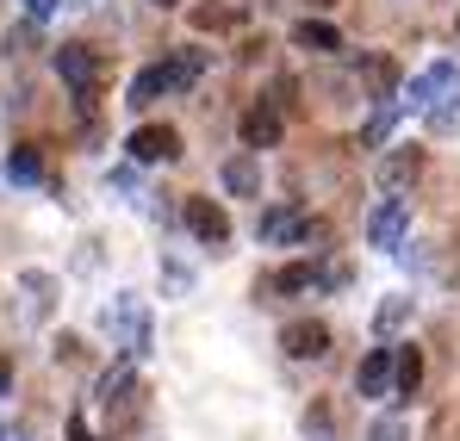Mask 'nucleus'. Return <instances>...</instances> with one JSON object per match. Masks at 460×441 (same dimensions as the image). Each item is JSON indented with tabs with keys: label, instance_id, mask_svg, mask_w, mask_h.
<instances>
[{
	"label": "nucleus",
	"instance_id": "obj_15",
	"mask_svg": "<svg viewBox=\"0 0 460 441\" xmlns=\"http://www.w3.org/2000/svg\"><path fill=\"white\" fill-rule=\"evenodd\" d=\"M225 187H230V193H243V199H255V193H261V168H255L249 155H230V162H225Z\"/></svg>",
	"mask_w": 460,
	"mask_h": 441
},
{
	"label": "nucleus",
	"instance_id": "obj_14",
	"mask_svg": "<svg viewBox=\"0 0 460 441\" xmlns=\"http://www.w3.org/2000/svg\"><path fill=\"white\" fill-rule=\"evenodd\" d=\"M417 385H423V355L404 342V348H392V392H398V398H411Z\"/></svg>",
	"mask_w": 460,
	"mask_h": 441
},
{
	"label": "nucleus",
	"instance_id": "obj_23",
	"mask_svg": "<svg viewBox=\"0 0 460 441\" xmlns=\"http://www.w3.org/2000/svg\"><path fill=\"white\" fill-rule=\"evenodd\" d=\"M25 13H31V19H50V13H57V0H25Z\"/></svg>",
	"mask_w": 460,
	"mask_h": 441
},
{
	"label": "nucleus",
	"instance_id": "obj_19",
	"mask_svg": "<svg viewBox=\"0 0 460 441\" xmlns=\"http://www.w3.org/2000/svg\"><path fill=\"white\" fill-rule=\"evenodd\" d=\"M404 323H411V298H385L380 311H374V330H380V336L404 330Z\"/></svg>",
	"mask_w": 460,
	"mask_h": 441
},
{
	"label": "nucleus",
	"instance_id": "obj_18",
	"mask_svg": "<svg viewBox=\"0 0 460 441\" xmlns=\"http://www.w3.org/2000/svg\"><path fill=\"white\" fill-rule=\"evenodd\" d=\"M317 280H323V274H317L311 261H293V268H280V274H274V287H280V293H305V287H317Z\"/></svg>",
	"mask_w": 460,
	"mask_h": 441
},
{
	"label": "nucleus",
	"instance_id": "obj_16",
	"mask_svg": "<svg viewBox=\"0 0 460 441\" xmlns=\"http://www.w3.org/2000/svg\"><path fill=\"white\" fill-rule=\"evenodd\" d=\"M404 112H411V106H404V100H398V93H392V100H385L380 112H374V125H367V131H361V144H367V149H380L385 137H392V125H398V119H404Z\"/></svg>",
	"mask_w": 460,
	"mask_h": 441
},
{
	"label": "nucleus",
	"instance_id": "obj_4",
	"mask_svg": "<svg viewBox=\"0 0 460 441\" xmlns=\"http://www.w3.org/2000/svg\"><path fill=\"white\" fill-rule=\"evenodd\" d=\"M404 230H411V199H385V206H374V218H367V243H374V249H398Z\"/></svg>",
	"mask_w": 460,
	"mask_h": 441
},
{
	"label": "nucleus",
	"instance_id": "obj_7",
	"mask_svg": "<svg viewBox=\"0 0 460 441\" xmlns=\"http://www.w3.org/2000/svg\"><path fill=\"white\" fill-rule=\"evenodd\" d=\"M280 131H287V119H280L274 100H261V106L243 112V144H249V149H274V144H280Z\"/></svg>",
	"mask_w": 460,
	"mask_h": 441
},
{
	"label": "nucleus",
	"instance_id": "obj_11",
	"mask_svg": "<svg viewBox=\"0 0 460 441\" xmlns=\"http://www.w3.org/2000/svg\"><path fill=\"white\" fill-rule=\"evenodd\" d=\"M417 174H423V155H417V149H392V155L380 162V187L385 193H404Z\"/></svg>",
	"mask_w": 460,
	"mask_h": 441
},
{
	"label": "nucleus",
	"instance_id": "obj_3",
	"mask_svg": "<svg viewBox=\"0 0 460 441\" xmlns=\"http://www.w3.org/2000/svg\"><path fill=\"white\" fill-rule=\"evenodd\" d=\"M455 87H460V69H455V63H429V69L417 75V81H411L398 100H404L411 112H429V106H436L442 93H455Z\"/></svg>",
	"mask_w": 460,
	"mask_h": 441
},
{
	"label": "nucleus",
	"instance_id": "obj_2",
	"mask_svg": "<svg viewBox=\"0 0 460 441\" xmlns=\"http://www.w3.org/2000/svg\"><path fill=\"white\" fill-rule=\"evenodd\" d=\"M255 236L261 243H311V236H323V224H311L299 206H274V212H261Z\"/></svg>",
	"mask_w": 460,
	"mask_h": 441
},
{
	"label": "nucleus",
	"instance_id": "obj_8",
	"mask_svg": "<svg viewBox=\"0 0 460 441\" xmlns=\"http://www.w3.org/2000/svg\"><path fill=\"white\" fill-rule=\"evenodd\" d=\"M280 348H287L293 361H317V355L330 348V330H323L317 317H299V323H287V330H280Z\"/></svg>",
	"mask_w": 460,
	"mask_h": 441
},
{
	"label": "nucleus",
	"instance_id": "obj_24",
	"mask_svg": "<svg viewBox=\"0 0 460 441\" xmlns=\"http://www.w3.org/2000/svg\"><path fill=\"white\" fill-rule=\"evenodd\" d=\"M0 441H31V436H25L19 423H0Z\"/></svg>",
	"mask_w": 460,
	"mask_h": 441
},
{
	"label": "nucleus",
	"instance_id": "obj_12",
	"mask_svg": "<svg viewBox=\"0 0 460 441\" xmlns=\"http://www.w3.org/2000/svg\"><path fill=\"white\" fill-rule=\"evenodd\" d=\"M293 44H299V50H317V57H336V50H342V31H336L330 19H299V25H293Z\"/></svg>",
	"mask_w": 460,
	"mask_h": 441
},
{
	"label": "nucleus",
	"instance_id": "obj_13",
	"mask_svg": "<svg viewBox=\"0 0 460 441\" xmlns=\"http://www.w3.org/2000/svg\"><path fill=\"white\" fill-rule=\"evenodd\" d=\"M355 392H361V398H385V392H392V348H374V355L361 361Z\"/></svg>",
	"mask_w": 460,
	"mask_h": 441
},
{
	"label": "nucleus",
	"instance_id": "obj_5",
	"mask_svg": "<svg viewBox=\"0 0 460 441\" xmlns=\"http://www.w3.org/2000/svg\"><path fill=\"white\" fill-rule=\"evenodd\" d=\"M125 149H131V162H174L181 155V131L174 125H137Z\"/></svg>",
	"mask_w": 460,
	"mask_h": 441
},
{
	"label": "nucleus",
	"instance_id": "obj_9",
	"mask_svg": "<svg viewBox=\"0 0 460 441\" xmlns=\"http://www.w3.org/2000/svg\"><path fill=\"white\" fill-rule=\"evenodd\" d=\"M57 75H63L81 100H87V93H93V81H100V57H87L81 44H63V50H57Z\"/></svg>",
	"mask_w": 460,
	"mask_h": 441
},
{
	"label": "nucleus",
	"instance_id": "obj_6",
	"mask_svg": "<svg viewBox=\"0 0 460 441\" xmlns=\"http://www.w3.org/2000/svg\"><path fill=\"white\" fill-rule=\"evenodd\" d=\"M187 230L206 249H225L230 243V218H225V206H212V199H187Z\"/></svg>",
	"mask_w": 460,
	"mask_h": 441
},
{
	"label": "nucleus",
	"instance_id": "obj_1",
	"mask_svg": "<svg viewBox=\"0 0 460 441\" xmlns=\"http://www.w3.org/2000/svg\"><path fill=\"white\" fill-rule=\"evenodd\" d=\"M106 330L125 342V355H131V361L150 348V311H144V304H137L131 293H119L112 304H106Z\"/></svg>",
	"mask_w": 460,
	"mask_h": 441
},
{
	"label": "nucleus",
	"instance_id": "obj_26",
	"mask_svg": "<svg viewBox=\"0 0 460 441\" xmlns=\"http://www.w3.org/2000/svg\"><path fill=\"white\" fill-rule=\"evenodd\" d=\"M6 385H13V367H6V361H0V392H6Z\"/></svg>",
	"mask_w": 460,
	"mask_h": 441
},
{
	"label": "nucleus",
	"instance_id": "obj_28",
	"mask_svg": "<svg viewBox=\"0 0 460 441\" xmlns=\"http://www.w3.org/2000/svg\"><path fill=\"white\" fill-rule=\"evenodd\" d=\"M311 6H330V0H311Z\"/></svg>",
	"mask_w": 460,
	"mask_h": 441
},
{
	"label": "nucleus",
	"instance_id": "obj_25",
	"mask_svg": "<svg viewBox=\"0 0 460 441\" xmlns=\"http://www.w3.org/2000/svg\"><path fill=\"white\" fill-rule=\"evenodd\" d=\"M69 441H93V436H87V423H81V417L69 423Z\"/></svg>",
	"mask_w": 460,
	"mask_h": 441
},
{
	"label": "nucleus",
	"instance_id": "obj_27",
	"mask_svg": "<svg viewBox=\"0 0 460 441\" xmlns=\"http://www.w3.org/2000/svg\"><path fill=\"white\" fill-rule=\"evenodd\" d=\"M155 6H181V0H155Z\"/></svg>",
	"mask_w": 460,
	"mask_h": 441
},
{
	"label": "nucleus",
	"instance_id": "obj_10",
	"mask_svg": "<svg viewBox=\"0 0 460 441\" xmlns=\"http://www.w3.org/2000/svg\"><path fill=\"white\" fill-rule=\"evenodd\" d=\"M162 93H181L174 69H168V63H150V69H137V81H131V106H155Z\"/></svg>",
	"mask_w": 460,
	"mask_h": 441
},
{
	"label": "nucleus",
	"instance_id": "obj_21",
	"mask_svg": "<svg viewBox=\"0 0 460 441\" xmlns=\"http://www.w3.org/2000/svg\"><path fill=\"white\" fill-rule=\"evenodd\" d=\"M193 25L199 31H225V25H236V13L230 6H193Z\"/></svg>",
	"mask_w": 460,
	"mask_h": 441
},
{
	"label": "nucleus",
	"instance_id": "obj_22",
	"mask_svg": "<svg viewBox=\"0 0 460 441\" xmlns=\"http://www.w3.org/2000/svg\"><path fill=\"white\" fill-rule=\"evenodd\" d=\"M367 441H411V429H404L398 417H380V423H374V436H367Z\"/></svg>",
	"mask_w": 460,
	"mask_h": 441
},
{
	"label": "nucleus",
	"instance_id": "obj_17",
	"mask_svg": "<svg viewBox=\"0 0 460 441\" xmlns=\"http://www.w3.org/2000/svg\"><path fill=\"white\" fill-rule=\"evenodd\" d=\"M6 174H13L19 187H38V181H44V155H38V149H13V155H6Z\"/></svg>",
	"mask_w": 460,
	"mask_h": 441
},
{
	"label": "nucleus",
	"instance_id": "obj_20",
	"mask_svg": "<svg viewBox=\"0 0 460 441\" xmlns=\"http://www.w3.org/2000/svg\"><path fill=\"white\" fill-rule=\"evenodd\" d=\"M305 441H336V410L330 404H311L305 410Z\"/></svg>",
	"mask_w": 460,
	"mask_h": 441
}]
</instances>
